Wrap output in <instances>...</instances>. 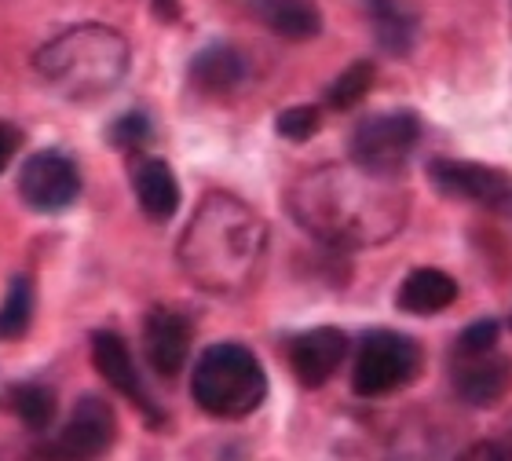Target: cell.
<instances>
[{
    "label": "cell",
    "mask_w": 512,
    "mask_h": 461,
    "mask_svg": "<svg viewBox=\"0 0 512 461\" xmlns=\"http://www.w3.org/2000/svg\"><path fill=\"white\" fill-rule=\"evenodd\" d=\"M289 213L308 235L333 249L381 246L399 235L410 198L395 176L363 165H319L289 187Z\"/></svg>",
    "instance_id": "6da1fadb"
},
{
    "label": "cell",
    "mask_w": 512,
    "mask_h": 461,
    "mask_svg": "<svg viewBox=\"0 0 512 461\" xmlns=\"http://www.w3.org/2000/svg\"><path fill=\"white\" fill-rule=\"evenodd\" d=\"M183 275L205 293L242 297L253 290L267 257V224L253 205L227 191L205 194L180 235Z\"/></svg>",
    "instance_id": "7a4b0ae2"
},
{
    "label": "cell",
    "mask_w": 512,
    "mask_h": 461,
    "mask_svg": "<svg viewBox=\"0 0 512 461\" xmlns=\"http://www.w3.org/2000/svg\"><path fill=\"white\" fill-rule=\"evenodd\" d=\"M37 74L66 99L96 103L128 74V41L110 26H74L37 52Z\"/></svg>",
    "instance_id": "3957f363"
},
{
    "label": "cell",
    "mask_w": 512,
    "mask_h": 461,
    "mask_svg": "<svg viewBox=\"0 0 512 461\" xmlns=\"http://www.w3.org/2000/svg\"><path fill=\"white\" fill-rule=\"evenodd\" d=\"M191 392L209 418L238 421L264 403L267 374L246 344H213L194 363Z\"/></svg>",
    "instance_id": "277c9868"
},
{
    "label": "cell",
    "mask_w": 512,
    "mask_h": 461,
    "mask_svg": "<svg viewBox=\"0 0 512 461\" xmlns=\"http://www.w3.org/2000/svg\"><path fill=\"white\" fill-rule=\"evenodd\" d=\"M421 366H425V355L414 337L395 330H370L355 352L352 388L366 399L392 396L421 374Z\"/></svg>",
    "instance_id": "5b68a950"
},
{
    "label": "cell",
    "mask_w": 512,
    "mask_h": 461,
    "mask_svg": "<svg viewBox=\"0 0 512 461\" xmlns=\"http://www.w3.org/2000/svg\"><path fill=\"white\" fill-rule=\"evenodd\" d=\"M118 440V418L107 399L85 396L77 399L74 414L55 440L41 443L30 461H103Z\"/></svg>",
    "instance_id": "8992f818"
},
{
    "label": "cell",
    "mask_w": 512,
    "mask_h": 461,
    "mask_svg": "<svg viewBox=\"0 0 512 461\" xmlns=\"http://www.w3.org/2000/svg\"><path fill=\"white\" fill-rule=\"evenodd\" d=\"M421 140V118L410 110L374 114L355 125L352 132V161L381 176H399Z\"/></svg>",
    "instance_id": "52a82bcc"
},
{
    "label": "cell",
    "mask_w": 512,
    "mask_h": 461,
    "mask_svg": "<svg viewBox=\"0 0 512 461\" xmlns=\"http://www.w3.org/2000/svg\"><path fill=\"white\" fill-rule=\"evenodd\" d=\"M428 180L439 194L458 202L480 205L487 213L509 216L512 220V172L480 165V161H454L436 158L428 165Z\"/></svg>",
    "instance_id": "ba28073f"
},
{
    "label": "cell",
    "mask_w": 512,
    "mask_h": 461,
    "mask_svg": "<svg viewBox=\"0 0 512 461\" xmlns=\"http://www.w3.org/2000/svg\"><path fill=\"white\" fill-rule=\"evenodd\" d=\"M19 194L22 202L37 213H63L66 205H74V198L81 194V172L66 154L41 151L22 165Z\"/></svg>",
    "instance_id": "9c48e42d"
},
{
    "label": "cell",
    "mask_w": 512,
    "mask_h": 461,
    "mask_svg": "<svg viewBox=\"0 0 512 461\" xmlns=\"http://www.w3.org/2000/svg\"><path fill=\"white\" fill-rule=\"evenodd\" d=\"M92 363H96L99 377H103L107 385L118 388L121 396H125L128 403H132V407L150 421V425H161V421H165L161 407L150 399L147 385L139 381L136 363H132V355H128V344L121 341V333H114V330L92 333Z\"/></svg>",
    "instance_id": "30bf717a"
},
{
    "label": "cell",
    "mask_w": 512,
    "mask_h": 461,
    "mask_svg": "<svg viewBox=\"0 0 512 461\" xmlns=\"http://www.w3.org/2000/svg\"><path fill=\"white\" fill-rule=\"evenodd\" d=\"M454 388L472 407H494L509 392L512 366L498 355V348L487 352H454Z\"/></svg>",
    "instance_id": "8fae6325"
},
{
    "label": "cell",
    "mask_w": 512,
    "mask_h": 461,
    "mask_svg": "<svg viewBox=\"0 0 512 461\" xmlns=\"http://www.w3.org/2000/svg\"><path fill=\"white\" fill-rule=\"evenodd\" d=\"M344 355H348V333L337 326H315L289 344V366L304 388L326 385L344 363Z\"/></svg>",
    "instance_id": "7c38bea8"
},
{
    "label": "cell",
    "mask_w": 512,
    "mask_h": 461,
    "mask_svg": "<svg viewBox=\"0 0 512 461\" xmlns=\"http://www.w3.org/2000/svg\"><path fill=\"white\" fill-rule=\"evenodd\" d=\"M191 322L172 308H154L143 326V352L158 377H176L191 355Z\"/></svg>",
    "instance_id": "4fadbf2b"
},
{
    "label": "cell",
    "mask_w": 512,
    "mask_h": 461,
    "mask_svg": "<svg viewBox=\"0 0 512 461\" xmlns=\"http://www.w3.org/2000/svg\"><path fill=\"white\" fill-rule=\"evenodd\" d=\"M132 187H136V202L150 220H172L180 209V183L172 176V169L161 158H143L132 169Z\"/></svg>",
    "instance_id": "5bb4252c"
},
{
    "label": "cell",
    "mask_w": 512,
    "mask_h": 461,
    "mask_svg": "<svg viewBox=\"0 0 512 461\" xmlns=\"http://www.w3.org/2000/svg\"><path fill=\"white\" fill-rule=\"evenodd\" d=\"M458 301V282L439 268H417L410 271L399 286V311L406 315H439Z\"/></svg>",
    "instance_id": "9a60e30c"
},
{
    "label": "cell",
    "mask_w": 512,
    "mask_h": 461,
    "mask_svg": "<svg viewBox=\"0 0 512 461\" xmlns=\"http://www.w3.org/2000/svg\"><path fill=\"white\" fill-rule=\"evenodd\" d=\"M246 77V59L231 44H209L205 52L194 55L191 63V85L205 96H224L235 92Z\"/></svg>",
    "instance_id": "2e32d148"
},
{
    "label": "cell",
    "mask_w": 512,
    "mask_h": 461,
    "mask_svg": "<svg viewBox=\"0 0 512 461\" xmlns=\"http://www.w3.org/2000/svg\"><path fill=\"white\" fill-rule=\"evenodd\" d=\"M366 15L384 52L406 55L417 41V11L406 0H366Z\"/></svg>",
    "instance_id": "e0dca14e"
},
{
    "label": "cell",
    "mask_w": 512,
    "mask_h": 461,
    "mask_svg": "<svg viewBox=\"0 0 512 461\" xmlns=\"http://www.w3.org/2000/svg\"><path fill=\"white\" fill-rule=\"evenodd\" d=\"M256 15L286 41H311L322 33V15L311 0H256Z\"/></svg>",
    "instance_id": "ac0fdd59"
},
{
    "label": "cell",
    "mask_w": 512,
    "mask_h": 461,
    "mask_svg": "<svg viewBox=\"0 0 512 461\" xmlns=\"http://www.w3.org/2000/svg\"><path fill=\"white\" fill-rule=\"evenodd\" d=\"M33 279L30 275H19V279H11L8 286V297L0 304V341H19L26 337L33 326Z\"/></svg>",
    "instance_id": "d6986e66"
},
{
    "label": "cell",
    "mask_w": 512,
    "mask_h": 461,
    "mask_svg": "<svg viewBox=\"0 0 512 461\" xmlns=\"http://www.w3.org/2000/svg\"><path fill=\"white\" fill-rule=\"evenodd\" d=\"M11 410L30 432H44L55 421V392L48 385H19L11 388Z\"/></svg>",
    "instance_id": "ffe728a7"
},
{
    "label": "cell",
    "mask_w": 512,
    "mask_h": 461,
    "mask_svg": "<svg viewBox=\"0 0 512 461\" xmlns=\"http://www.w3.org/2000/svg\"><path fill=\"white\" fill-rule=\"evenodd\" d=\"M374 77H377V66L366 63V59H359V63H352L341 77H337V81H333L330 92H326V103H330L333 110L359 107V103L366 99V92L374 88Z\"/></svg>",
    "instance_id": "44dd1931"
},
{
    "label": "cell",
    "mask_w": 512,
    "mask_h": 461,
    "mask_svg": "<svg viewBox=\"0 0 512 461\" xmlns=\"http://www.w3.org/2000/svg\"><path fill=\"white\" fill-rule=\"evenodd\" d=\"M275 129L289 143H308L322 129V110L319 107H289L278 114Z\"/></svg>",
    "instance_id": "7402d4cb"
},
{
    "label": "cell",
    "mask_w": 512,
    "mask_h": 461,
    "mask_svg": "<svg viewBox=\"0 0 512 461\" xmlns=\"http://www.w3.org/2000/svg\"><path fill=\"white\" fill-rule=\"evenodd\" d=\"M107 140L118 147V151H128L136 154L143 151L150 140H154V129H150V118L147 114H125V118H118L114 125H110Z\"/></svg>",
    "instance_id": "603a6c76"
},
{
    "label": "cell",
    "mask_w": 512,
    "mask_h": 461,
    "mask_svg": "<svg viewBox=\"0 0 512 461\" xmlns=\"http://www.w3.org/2000/svg\"><path fill=\"white\" fill-rule=\"evenodd\" d=\"M498 337H502V322L498 319H480L465 326L458 337V352H487V348H498Z\"/></svg>",
    "instance_id": "cb8c5ba5"
},
{
    "label": "cell",
    "mask_w": 512,
    "mask_h": 461,
    "mask_svg": "<svg viewBox=\"0 0 512 461\" xmlns=\"http://www.w3.org/2000/svg\"><path fill=\"white\" fill-rule=\"evenodd\" d=\"M22 151V132L11 121H0V172H8L15 154Z\"/></svg>",
    "instance_id": "d4e9b609"
},
{
    "label": "cell",
    "mask_w": 512,
    "mask_h": 461,
    "mask_svg": "<svg viewBox=\"0 0 512 461\" xmlns=\"http://www.w3.org/2000/svg\"><path fill=\"white\" fill-rule=\"evenodd\" d=\"M458 461H509V454L498 447V443H491V440H483V443H472L469 451L461 454Z\"/></svg>",
    "instance_id": "484cf974"
},
{
    "label": "cell",
    "mask_w": 512,
    "mask_h": 461,
    "mask_svg": "<svg viewBox=\"0 0 512 461\" xmlns=\"http://www.w3.org/2000/svg\"><path fill=\"white\" fill-rule=\"evenodd\" d=\"M154 11H158V19H165V22L180 19V0H154Z\"/></svg>",
    "instance_id": "4316f807"
},
{
    "label": "cell",
    "mask_w": 512,
    "mask_h": 461,
    "mask_svg": "<svg viewBox=\"0 0 512 461\" xmlns=\"http://www.w3.org/2000/svg\"><path fill=\"white\" fill-rule=\"evenodd\" d=\"M509 326H512V322H509Z\"/></svg>",
    "instance_id": "83f0119b"
}]
</instances>
